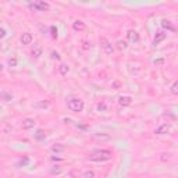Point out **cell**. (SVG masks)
I'll return each mask as SVG.
<instances>
[{"instance_id":"1","label":"cell","mask_w":178,"mask_h":178,"mask_svg":"<svg viewBox=\"0 0 178 178\" xmlns=\"http://www.w3.org/2000/svg\"><path fill=\"white\" fill-rule=\"evenodd\" d=\"M111 156H113V155H111L110 150L97 149V150H93V152L89 155V160H92V161H106V160H110Z\"/></svg>"},{"instance_id":"2","label":"cell","mask_w":178,"mask_h":178,"mask_svg":"<svg viewBox=\"0 0 178 178\" xmlns=\"http://www.w3.org/2000/svg\"><path fill=\"white\" fill-rule=\"evenodd\" d=\"M67 107L71 110V111H75V113H79L84 110V102L78 97H71L68 102H67Z\"/></svg>"},{"instance_id":"3","label":"cell","mask_w":178,"mask_h":178,"mask_svg":"<svg viewBox=\"0 0 178 178\" xmlns=\"http://www.w3.org/2000/svg\"><path fill=\"white\" fill-rule=\"evenodd\" d=\"M100 43H102V47L105 49V53L107 54V56H110V54L113 53V46H111V43L109 42L105 36L100 38Z\"/></svg>"},{"instance_id":"4","label":"cell","mask_w":178,"mask_h":178,"mask_svg":"<svg viewBox=\"0 0 178 178\" xmlns=\"http://www.w3.org/2000/svg\"><path fill=\"white\" fill-rule=\"evenodd\" d=\"M43 53V49L42 46H39V45H33V49L31 50V54L32 57H35V59H38V57H41Z\"/></svg>"},{"instance_id":"5","label":"cell","mask_w":178,"mask_h":178,"mask_svg":"<svg viewBox=\"0 0 178 178\" xmlns=\"http://www.w3.org/2000/svg\"><path fill=\"white\" fill-rule=\"evenodd\" d=\"M166 38H167V33H164V32H157L155 39H153V45L156 46V45H159L160 42H163Z\"/></svg>"},{"instance_id":"6","label":"cell","mask_w":178,"mask_h":178,"mask_svg":"<svg viewBox=\"0 0 178 178\" xmlns=\"http://www.w3.org/2000/svg\"><path fill=\"white\" fill-rule=\"evenodd\" d=\"M168 131H170V124H163V125H160L156 131H155V134H157V135H164V134H167Z\"/></svg>"},{"instance_id":"7","label":"cell","mask_w":178,"mask_h":178,"mask_svg":"<svg viewBox=\"0 0 178 178\" xmlns=\"http://www.w3.org/2000/svg\"><path fill=\"white\" fill-rule=\"evenodd\" d=\"M21 125L24 129H31V128H33V125H35V121H33L32 118H25V120H22Z\"/></svg>"},{"instance_id":"8","label":"cell","mask_w":178,"mask_h":178,"mask_svg":"<svg viewBox=\"0 0 178 178\" xmlns=\"http://www.w3.org/2000/svg\"><path fill=\"white\" fill-rule=\"evenodd\" d=\"M32 7H33V9H38V10L45 11V10H47V9H49V4H47V3H45V1H36V3H33V4H32Z\"/></svg>"},{"instance_id":"9","label":"cell","mask_w":178,"mask_h":178,"mask_svg":"<svg viewBox=\"0 0 178 178\" xmlns=\"http://www.w3.org/2000/svg\"><path fill=\"white\" fill-rule=\"evenodd\" d=\"M21 43L22 45H31L32 43V35L31 33H22Z\"/></svg>"},{"instance_id":"10","label":"cell","mask_w":178,"mask_h":178,"mask_svg":"<svg viewBox=\"0 0 178 178\" xmlns=\"http://www.w3.org/2000/svg\"><path fill=\"white\" fill-rule=\"evenodd\" d=\"M73 28L75 29V31H84V29H85V24L81 21V20H77V21H74Z\"/></svg>"},{"instance_id":"11","label":"cell","mask_w":178,"mask_h":178,"mask_svg":"<svg viewBox=\"0 0 178 178\" xmlns=\"http://www.w3.org/2000/svg\"><path fill=\"white\" fill-rule=\"evenodd\" d=\"M131 96H121L120 99H118V103L121 106H128V105H131Z\"/></svg>"},{"instance_id":"12","label":"cell","mask_w":178,"mask_h":178,"mask_svg":"<svg viewBox=\"0 0 178 178\" xmlns=\"http://www.w3.org/2000/svg\"><path fill=\"white\" fill-rule=\"evenodd\" d=\"M127 38L131 41V42H138L139 41V36H138V33L135 31H129L127 33Z\"/></svg>"},{"instance_id":"13","label":"cell","mask_w":178,"mask_h":178,"mask_svg":"<svg viewBox=\"0 0 178 178\" xmlns=\"http://www.w3.org/2000/svg\"><path fill=\"white\" fill-rule=\"evenodd\" d=\"M68 71H70V67H68L67 64H61V65L59 67V73L61 74V75H67Z\"/></svg>"},{"instance_id":"14","label":"cell","mask_w":178,"mask_h":178,"mask_svg":"<svg viewBox=\"0 0 178 178\" xmlns=\"http://www.w3.org/2000/svg\"><path fill=\"white\" fill-rule=\"evenodd\" d=\"M64 149H65V146H64V145H61V143H56L54 146H52V150H53V152H56V153H59V152H63Z\"/></svg>"},{"instance_id":"15","label":"cell","mask_w":178,"mask_h":178,"mask_svg":"<svg viewBox=\"0 0 178 178\" xmlns=\"http://www.w3.org/2000/svg\"><path fill=\"white\" fill-rule=\"evenodd\" d=\"M161 27L163 28H167V29H170V31H174V27L170 24V21H167V20H163L161 21Z\"/></svg>"},{"instance_id":"16","label":"cell","mask_w":178,"mask_h":178,"mask_svg":"<svg viewBox=\"0 0 178 178\" xmlns=\"http://www.w3.org/2000/svg\"><path fill=\"white\" fill-rule=\"evenodd\" d=\"M35 138L36 139H45V132H43L42 129H38L36 134H35Z\"/></svg>"},{"instance_id":"17","label":"cell","mask_w":178,"mask_h":178,"mask_svg":"<svg viewBox=\"0 0 178 178\" xmlns=\"http://www.w3.org/2000/svg\"><path fill=\"white\" fill-rule=\"evenodd\" d=\"M50 32H52V38H54V39H56V38H57V28H56L54 25H52V27H50Z\"/></svg>"},{"instance_id":"18","label":"cell","mask_w":178,"mask_h":178,"mask_svg":"<svg viewBox=\"0 0 178 178\" xmlns=\"http://www.w3.org/2000/svg\"><path fill=\"white\" fill-rule=\"evenodd\" d=\"M95 174L92 173V171H85L84 175H82V178H93Z\"/></svg>"},{"instance_id":"19","label":"cell","mask_w":178,"mask_h":178,"mask_svg":"<svg viewBox=\"0 0 178 178\" xmlns=\"http://www.w3.org/2000/svg\"><path fill=\"white\" fill-rule=\"evenodd\" d=\"M171 93L173 95H177L178 93V89H177V81L173 84V86H171Z\"/></svg>"},{"instance_id":"20","label":"cell","mask_w":178,"mask_h":178,"mask_svg":"<svg viewBox=\"0 0 178 178\" xmlns=\"http://www.w3.org/2000/svg\"><path fill=\"white\" fill-rule=\"evenodd\" d=\"M28 161H29V159H28V157L25 156V157H24V160H21V161H20L18 164H20V166H25V164H27Z\"/></svg>"},{"instance_id":"21","label":"cell","mask_w":178,"mask_h":178,"mask_svg":"<svg viewBox=\"0 0 178 178\" xmlns=\"http://www.w3.org/2000/svg\"><path fill=\"white\" fill-rule=\"evenodd\" d=\"M52 57L53 59H57V60H60V54L57 52H52Z\"/></svg>"},{"instance_id":"22","label":"cell","mask_w":178,"mask_h":178,"mask_svg":"<svg viewBox=\"0 0 178 178\" xmlns=\"http://www.w3.org/2000/svg\"><path fill=\"white\" fill-rule=\"evenodd\" d=\"M9 64L14 67V65H17V60H15V59H10V60H9Z\"/></svg>"},{"instance_id":"23","label":"cell","mask_w":178,"mask_h":178,"mask_svg":"<svg viewBox=\"0 0 178 178\" xmlns=\"http://www.w3.org/2000/svg\"><path fill=\"white\" fill-rule=\"evenodd\" d=\"M82 45H84V46H82V47H84L85 50H86V49H89V47H91V43H88V42H84V43H82Z\"/></svg>"},{"instance_id":"24","label":"cell","mask_w":178,"mask_h":178,"mask_svg":"<svg viewBox=\"0 0 178 178\" xmlns=\"http://www.w3.org/2000/svg\"><path fill=\"white\" fill-rule=\"evenodd\" d=\"M6 36V31L3 28H0V38H4Z\"/></svg>"},{"instance_id":"25","label":"cell","mask_w":178,"mask_h":178,"mask_svg":"<svg viewBox=\"0 0 178 178\" xmlns=\"http://www.w3.org/2000/svg\"><path fill=\"white\" fill-rule=\"evenodd\" d=\"M125 46H127L125 42H118V47H120V49H124Z\"/></svg>"},{"instance_id":"26","label":"cell","mask_w":178,"mask_h":178,"mask_svg":"<svg viewBox=\"0 0 178 178\" xmlns=\"http://www.w3.org/2000/svg\"><path fill=\"white\" fill-rule=\"evenodd\" d=\"M50 173H52V174H59V173H60V168H54V170H52Z\"/></svg>"},{"instance_id":"27","label":"cell","mask_w":178,"mask_h":178,"mask_svg":"<svg viewBox=\"0 0 178 178\" xmlns=\"http://www.w3.org/2000/svg\"><path fill=\"white\" fill-rule=\"evenodd\" d=\"M118 86H120V82H117V81H115V82H114V88H118Z\"/></svg>"},{"instance_id":"28","label":"cell","mask_w":178,"mask_h":178,"mask_svg":"<svg viewBox=\"0 0 178 178\" xmlns=\"http://www.w3.org/2000/svg\"><path fill=\"white\" fill-rule=\"evenodd\" d=\"M1 70H3V65H1V64H0V71H1Z\"/></svg>"}]
</instances>
